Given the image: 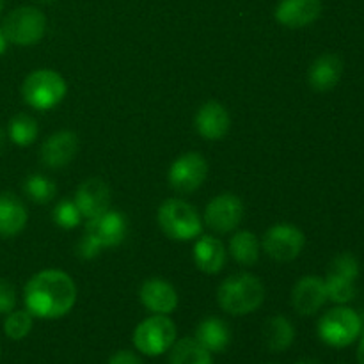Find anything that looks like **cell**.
<instances>
[{"label":"cell","mask_w":364,"mask_h":364,"mask_svg":"<svg viewBox=\"0 0 364 364\" xmlns=\"http://www.w3.org/2000/svg\"><path fill=\"white\" fill-rule=\"evenodd\" d=\"M23 191L31 201L38 203V205H46L55 198L57 187L50 178L43 176V174H32L25 180Z\"/></svg>","instance_id":"484cf974"},{"label":"cell","mask_w":364,"mask_h":364,"mask_svg":"<svg viewBox=\"0 0 364 364\" xmlns=\"http://www.w3.org/2000/svg\"><path fill=\"white\" fill-rule=\"evenodd\" d=\"M306 245L304 233L291 224H276L263 235L262 247L272 259L281 263L291 262L302 252Z\"/></svg>","instance_id":"9c48e42d"},{"label":"cell","mask_w":364,"mask_h":364,"mask_svg":"<svg viewBox=\"0 0 364 364\" xmlns=\"http://www.w3.org/2000/svg\"><path fill=\"white\" fill-rule=\"evenodd\" d=\"M358 361L359 364H364V331L361 336V343H359V348H358Z\"/></svg>","instance_id":"836d02e7"},{"label":"cell","mask_w":364,"mask_h":364,"mask_svg":"<svg viewBox=\"0 0 364 364\" xmlns=\"http://www.w3.org/2000/svg\"><path fill=\"white\" fill-rule=\"evenodd\" d=\"M107 364H142V361L134 354V352L119 350L109 359V363Z\"/></svg>","instance_id":"1f68e13d"},{"label":"cell","mask_w":364,"mask_h":364,"mask_svg":"<svg viewBox=\"0 0 364 364\" xmlns=\"http://www.w3.org/2000/svg\"><path fill=\"white\" fill-rule=\"evenodd\" d=\"M142 306L155 315H169L178 308V294L169 281L151 277L142 283L139 291Z\"/></svg>","instance_id":"5bb4252c"},{"label":"cell","mask_w":364,"mask_h":364,"mask_svg":"<svg viewBox=\"0 0 364 364\" xmlns=\"http://www.w3.org/2000/svg\"><path fill=\"white\" fill-rule=\"evenodd\" d=\"M7 38L6 36H4V32H2V27H0V55H4V53H6V50H7Z\"/></svg>","instance_id":"d6a6232c"},{"label":"cell","mask_w":364,"mask_h":364,"mask_svg":"<svg viewBox=\"0 0 364 364\" xmlns=\"http://www.w3.org/2000/svg\"><path fill=\"white\" fill-rule=\"evenodd\" d=\"M176 341V326L167 315H153L134 331V345L144 355H162Z\"/></svg>","instance_id":"ba28073f"},{"label":"cell","mask_w":364,"mask_h":364,"mask_svg":"<svg viewBox=\"0 0 364 364\" xmlns=\"http://www.w3.org/2000/svg\"><path fill=\"white\" fill-rule=\"evenodd\" d=\"M38 2H43V4H50V2H53V0H38Z\"/></svg>","instance_id":"74e56055"},{"label":"cell","mask_w":364,"mask_h":364,"mask_svg":"<svg viewBox=\"0 0 364 364\" xmlns=\"http://www.w3.org/2000/svg\"><path fill=\"white\" fill-rule=\"evenodd\" d=\"M217 301L220 308L230 315H249L265 301V287L252 274H235L220 283L217 290Z\"/></svg>","instance_id":"7a4b0ae2"},{"label":"cell","mask_w":364,"mask_h":364,"mask_svg":"<svg viewBox=\"0 0 364 364\" xmlns=\"http://www.w3.org/2000/svg\"><path fill=\"white\" fill-rule=\"evenodd\" d=\"M32 331V315L23 309V311H11L7 313L6 322H4V333L9 340L20 341L28 336Z\"/></svg>","instance_id":"4316f807"},{"label":"cell","mask_w":364,"mask_h":364,"mask_svg":"<svg viewBox=\"0 0 364 364\" xmlns=\"http://www.w3.org/2000/svg\"><path fill=\"white\" fill-rule=\"evenodd\" d=\"M68 92L66 80L57 71L36 70L21 84L25 103L36 110H50L59 105Z\"/></svg>","instance_id":"5b68a950"},{"label":"cell","mask_w":364,"mask_h":364,"mask_svg":"<svg viewBox=\"0 0 364 364\" xmlns=\"http://www.w3.org/2000/svg\"><path fill=\"white\" fill-rule=\"evenodd\" d=\"M2 11H4V0H0V16H2Z\"/></svg>","instance_id":"8d00e7d4"},{"label":"cell","mask_w":364,"mask_h":364,"mask_svg":"<svg viewBox=\"0 0 364 364\" xmlns=\"http://www.w3.org/2000/svg\"><path fill=\"white\" fill-rule=\"evenodd\" d=\"M194 262L205 274H219L226 263V249L219 238L201 237L194 245Z\"/></svg>","instance_id":"ffe728a7"},{"label":"cell","mask_w":364,"mask_h":364,"mask_svg":"<svg viewBox=\"0 0 364 364\" xmlns=\"http://www.w3.org/2000/svg\"><path fill=\"white\" fill-rule=\"evenodd\" d=\"M361 331V316L354 309L345 308V306L329 309L318 322L320 340L336 348H343L354 343Z\"/></svg>","instance_id":"52a82bcc"},{"label":"cell","mask_w":364,"mask_h":364,"mask_svg":"<svg viewBox=\"0 0 364 364\" xmlns=\"http://www.w3.org/2000/svg\"><path fill=\"white\" fill-rule=\"evenodd\" d=\"M230 252L240 265H255L259 258V242L251 231H238L230 240Z\"/></svg>","instance_id":"cb8c5ba5"},{"label":"cell","mask_w":364,"mask_h":364,"mask_svg":"<svg viewBox=\"0 0 364 364\" xmlns=\"http://www.w3.org/2000/svg\"><path fill=\"white\" fill-rule=\"evenodd\" d=\"M75 205L80 210L82 217L95 219L110 208V188L100 178H89L78 185L75 192Z\"/></svg>","instance_id":"4fadbf2b"},{"label":"cell","mask_w":364,"mask_h":364,"mask_svg":"<svg viewBox=\"0 0 364 364\" xmlns=\"http://www.w3.org/2000/svg\"><path fill=\"white\" fill-rule=\"evenodd\" d=\"M127 237V223L117 212H105L89 219L85 233L77 244V256L80 259H92L105 247H116Z\"/></svg>","instance_id":"3957f363"},{"label":"cell","mask_w":364,"mask_h":364,"mask_svg":"<svg viewBox=\"0 0 364 364\" xmlns=\"http://www.w3.org/2000/svg\"><path fill=\"white\" fill-rule=\"evenodd\" d=\"M169 364H213V359L196 338H183L171 347Z\"/></svg>","instance_id":"603a6c76"},{"label":"cell","mask_w":364,"mask_h":364,"mask_svg":"<svg viewBox=\"0 0 364 364\" xmlns=\"http://www.w3.org/2000/svg\"><path fill=\"white\" fill-rule=\"evenodd\" d=\"M341 73H343V63L340 57L334 53H323L309 68L308 82L315 91L327 92L336 87Z\"/></svg>","instance_id":"ac0fdd59"},{"label":"cell","mask_w":364,"mask_h":364,"mask_svg":"<svg viewBox=\"0 0 364 364\" xmlns=\"http://www.w3.org/2000/svg\"><path fill=\"white\" fill-rule=\"evenodd\" d=\"M322 14V0H279L274 11L277 23L287 28H304Z\"/></svg>","instance_id":"7c38bea8"},{"label":"cell","mask_w":364,"mask_h":364,"mask_svg":"<svg viewBox=\"0 0 364 364\" xmlns=\"http://www.w3.org/2000/svg\"><path fill=\"white\" fill-rule=\"evenodd\" d=\"M230 114L219 102H206L196 114V130L206 141H219L230 130Z\"/></svg>","instance_id":"e0dca14e"},{"label":"cell","mask_w":364,"mask_h":364,"mask_svg":"<svg viewBox=\"0 0 364 364\" xmlns=\"http://www.w3.org/2000/svg\"><path fill=\"white\" fill-rule=\"evenodd\" d=\"M38 121L28 114H16L9 121V137L16 146H31L38 139Z\"/></svg>","instance_id":"d4e9b609"},{"label":"cell","mask_w":364,"mask_h":364,"mask_svg":"<svg viewBox=\"0 0 364 364\" xmlns=\"http://www.w3.org/2000/svg\"><path fill=\"white\" fill-rule=\"evenodd\" d=\"M2 32L7 41L18 46H32L46 32V16L34 6H20L4 18Z\"/></svg>","instance_id":"8992f818"},{"label":"cell","mask_w":364,"mask_h":364,"mask_svg":"<svg viewBox=\"0 0 364 364\" xmlns=\"http://www.w3.org/2000/svg\"><path fill=\"white\" fill-rule=\"evenodd\" d=\"M159 226L171 240L187 242L192 238L199 237L203 231L201 219H199L198 212L191 203L183 201V199H167L160 205L159 213Z\"/></svg>","instance_id":"277c9868"},{"label":"cell","mask_w":364,"mask_h":364,"mask_svg":"<svg viewBox=\"0 0 364 364\" xmlns=\"http://www.w3.org/2000/svg\"><path fill=\"white\" fill-rule=\"evenodd\" d=\"M329 274L345 277V279L355 281L359 276V263L352 255H340L333 259L329 265Z\"/></svg>","instance_id":"f546056e"},{"label":"cell","mask_w":364,"mask_h":364,"mask_svg":"<svg viewBox=\"0 0 364 364\" xmlns=\"http://www.w3.org/2000/svg\"><path fill=\"white\" fill-rule=\"evenodd\" d=\"M25 308L39 318H60L77 301V287L63 270H43L27 281L23 290Z\"/></svg>","instance_id":"6da1fadb"},{"label":"cell","mask_w":364,"mask_h":364,"mask_svg":"<svg viewBox=\"0 0 364 364\" xmlns=\"http://www.w3.org/2000/svg\"><path fill=\"white\" fill-rule=\"evenodd\" d=\"M28 213L21 199L11 192L0 194V237L13 238L25 230Z\"/></svg>","instance_id":"d6986e66"},{"label":"cell","mask_w":364,"mask_h":364,"mask_svg":"<svg viewBox=\"0 0 364 364\" xmlns=\"http://www.w3.org/2000/svg\"><path fill=\"white\" fill-rule=\"evenodd\" d=\"M295 340V329L290 320L283 315L269 318L263 327V343L270 352H284Z\"/></svg>","instance_id":"7402d4cb"},{"label":"cell","mask_w":364,"mask_h":364,"mask_svg":"<svg viewBox=\"0 0 364 364\" xmlns=\"http://www.w3.org/2000/svg\"><path fill=\"white\" fill-rule=\"evenodd\" d=\"M327 301L326 281L318 276H306L291 290V306L302 316L315 315Z\"/></svg>","instance_id":"2e32d148"},{"label":"cell","mask_w":364,"mask_h":364,"mask_svg":"<svg viewBox=\"0 0 364 364\" xmlns=\"http://www.w3.org/2000/svg\"><path fill=\"white\" fill-rule=\"evenodd\" d=\"M196 340L212 354H219L224 352L231 343V331L224 320L217 318V316H210L205 318L196 329Z\"/></svg>","instance_id":"44dd1931"},{"label":"cell","mask_w":364,"mask_h":364,"mask_svg":"<svg viewBox=\"0 0 364 364\" xmlns=\"http://www.w3.org/2000/svg\"><path fill=\"white\" fill-rule=\"evenodd\" d=\"M326 281V290H327V299L336 304H345V302L352 301L355 295V287L354 281L345 279V277L334 276V274H327Z\"/></svg>","instance_id":"83f0119b"},{"label":"cell","mask_w":364,"mask_h":364,"mask_svg":"<svg viewBox=\"0 0 364 364\" xmlns=\"http://www.w3.org/2000/svg\"><path fill=\"white\" fill-rule=\"evenodd\" d=\"M78 146H80V142H78V137L75 132H57V134L50 135L43 142L39 156H41V162L46 167H50V169H60V167L68 166L75 159V155L78 151Z\"/></svg>","instance_id":"9a60e30c"},{"label":"cell","mask_w":364,"mask_h":364,"mask_svg":"<svg viewBox=\"0 0 364 364\" xmlns=\"http://www.w3.org/2000/svg\"><path fill=\"white\" fill-rule=\"evenodd\" d=\"M208 176V162L199 153H185L169 167V185L180 194H191L205 183Z\"/></svg>","instance_id":"30bf717a"},{"label":"cell","mask_w":364,"mask_h":364,"mask_svg":"<svg viewBox=\"0 0 364 364\" xmlns=\"http://www.w3.org/2000/svg\"><path fill=\"white\" fill-rule=\"evenodd\" d=\"M16 308V291L7 279L0 277V315H7Z\"/></svg>","instance_id":"4dcf8cb0"},{"label":"cell","mask_w":364,"mask_h":364,"mask_svg":"<svg viewBox=\"0 0 364 364\" xmlns=\"http://www.w3.org/2000/svg\"><path fill=\"white\" fill-rule=\"evenodd\" d=\"M4 142H6V134H4V130L0 128V153H2L4 149Z\"/></svg>","instance_id":"e575fe53"},{"label":"cell","mask_w":364,"mask_h":364,"mask_svg":"<svg viewBox=\"0 0 364 364\" xmlns=\"http://www.w3.org/2000/svg\"><path fill=\"white\" fill-rule=\"evenodd\" d=\"M242 219H244V203L235 194L217 196L205 210V224L215 233H230L237 230Z\"/></svg>","instance_id":"8fae6325"},{"label":"cell","mask_w":364,"mask_h":364,"mask_svg":"<svg viewBox=\"0 0 364 364\" xmlns=\"http://www.w3.org/2000/svg\"><path fill=\"white\" fill-rule=\"evenodd\" d=\"M297 364H320V363L315 361V359H302V361H299Z\"/></svg>","instance_id":"d590c367"},{"label":"cell","mask_w":364,"mask_h":364,"mask_svg":"<svg viewBox=\"0 0 364 364\" xmlns=\"http://www.w3.org/2000/svg\"><path fill=\"white\" fill-rule=\"evenodd\" d=\"M52 217L57 226L63 228V230H73L82 220V213L78 206L75 205V201H60L53 210Z\"/></svg>","instance_id":"f1b7e54d"}]
</instances>
